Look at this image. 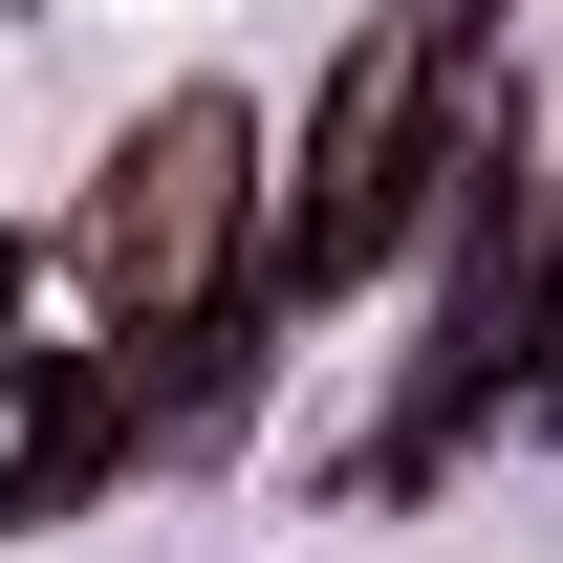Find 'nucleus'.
<instances>
[{
  "label": "nucleus",
  "mask_w": 563,
  "mask_h": 563,
  "mask_svg": "<svg viewBox=\"0 0 563 563\" xmlns=\"http://www.w3.org/2000/svg\"><path fill=\"white\" fill-rule=\"evenodd\" d=\"M44 261L87 282L109 347L217 325L239 261H261V109H239V87H152V131H109V174H87V217L44 239Z\"/></svg>",
  "instance_id": "nucleus-1"
},
{
  "label": "nucleus",
  "mask_w": 563,
  "mask_h": 563,
  "mask_svg": "<svg viewBox=\"0 0 563 563\" xmlns=\"http://www.w3.org/2000/svg\"><path fill=\"white\" fill-rule=\"evenodd\" d=\"M433 131H455V22H433V0L368 22V44H325V109H303V152H282V282H303V303L412 239Z\"/></svg>",
  "instance_id": "nucleus-2"
},
{
  "label": "nucleus",
  "mask_w": 563,
  "mask_h": 563,
  "mask_svg": "<svg viewBox=\"0 0 563 563\" xmlns=\"http://www.w3.org/2000/svg\"><path fill=\"white\" fill-rule=\"evenodd\" d=\"M131 412H152V347H109V368H66L44 412H22V455H0V520H66L109 455H131Z\"/></svg>",
  "instance_id": "nucleus-3"
},
{
  "label": "nucleus",
  "mask_w": 563,
  "mask_h": 563,
  "mask_svg": "<svg viewBox=\"0 0 563 563\" xmlns=\"http://www.w3.org/2000/svg\"><path fill=\"white\" fill-rule=\"evenodd\" d=\"M22 282H44V239H0V325H22Z\"/></svg>",
  "instance_id": "nucleus-4"
},
{
  "label": "nucleus",
  "mask_w": 563,
  "mask_h": 563,
  "mask_svg": "<svg viewBox=\"0 0 563 563\" xmlns=\"http://www.w3.org/2000/svg\"><path fill=\"white\" fill-rule=\"evenodd\" d=\"M433 22H477V0H433Z\"/></svg>",
  "instance_id": "nucleus-5"
}]
</instances>
